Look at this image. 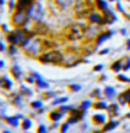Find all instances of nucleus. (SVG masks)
I'll use <instances>...</instances> for the list:
<instances>
[{
	"label": "nucleus",
	"instance_id": "obj_6",
	"mask_svg": "<svg viewBox=\"0 0 130 133\" xmlns=\"http://www.w3.org/2000/svg\"><path fill=\"white\" fill-rule=\"evenodd\" d=\"M50 116H52V119H53V121H57L60 116H62V115H60V114H52Z\"/></svg>",
	"mask_w": 130,
	"mask_h": 133
},
{
	"label": "nucleus",
	"instance_id": "obj_10",
	"mask_svg": "<svg viewBox=\"0 0 130 133\" xmlns=\"http://www.w3.org/2000/svg\"><path fill=\"white\" fill-rule=\"evenodd\" d=\"M95 107H97V108H106V105H105V104H102V102H101V104H97Z\"/></svg>",
	"mask_w": 130,
	"mask_h": 133
},
{
	"label": "nucleus",
	"instance_id": "obj_1",
	"mask_svg": "<svg viewBox=\"0 0 130 133\" xmlns=\"http://www.w3.org/2000/svg\"><path fill=\"white\" fill-rule=\"evenodd\" d=\"M60 59H62V56H60L59 52H49L41 57L42 62H59Z\"/></svg>",
	"mask_w": 130,
	"mask_h": 133
},
{
	"label": "nucleus",
	"instance_id": "obj_2",
	"mask_svg": "<svg viewBox=\"0 0 130 133\" xmlns=\"http://www.w3.org/2000/svg\"><path fill=\"white\" fill-rule=\"evenodd\" d=\"M24 39H25V35L23 32H16L13 37H10V41L16 42V44H24Z\"/></svg>",
	"mask_w": 130,
	"mask_h": 133
},
{
	"label": "nucleus",
	"instance_id": "obj_14",
	"mask_svg": "<svg viewBox=\"0 0 130 133\" xmlns=\"http://www.w3.org/2000/svg\"><path fill=\"white\" fill-rule=\"evenodd\" d=\"M4 133H9V132H4Z\"/></svg>",
	"mask_w": 130,
	"mask_h": 133
},
{
	"label": "nucleus",
	"instance_id": "obj_12",
	"mask_svg": "<svg viewBox=\"0 0 130 133\" xmlns=\"http://www.w3.org/2000/svg\"><path fill=\"white\" fill-rule=\"evenodd\" d=\"M39 133H45V128H43V126L39 129Z\"/></svg>",
	"mask_w": 130,
	"mask_h": 133
},
{
	"label": "nucleus",
	"instance_id": "obj_8",
	"mask_svg": "<svg viewBox=\"0 0 130 133\" xmlns=\"http://www.w3.org/2000/svg\"><path fill=\"white\" fill-rule=\"evenodd\" d=\"M10 123H11V125H16V126H17V125H18V122H17V119H14V118H10Z\"/></svg>",
	"mask_w": 130,
	"mask_h": 133
},
{
	"label": "nucleus",
	"instance_id": "obj_3",
	"mask_svg": "<svg viewBox=\"0 0 130 133\" xmlns=\"http://www.w3.org/2000/svg\"><path fill=\"white\" fill-rule=\"evenodd\" d=\"M94 121H95L97 123H104V122H105V116H102V115H95V116H94Z\"/></svg>",
	"mask_w": 130,
	"mask_h": 133
},
{
	"label": "nucleus",
	"instance_id": "obj_7",
	"mask_svg": "<svg viewBox=\"0 0 130 133\" xmlns=\"http://www.w3.org/2000/svg\"><path fill=\"white\" fill-rule=\"evenodd\" d=\"M31 126V121H25L24 122V129H30Z\"/></svg>",
	"mask_w": 130,
	"mask_h": 133
},
{
	"label": "nucleus",
	"instance_id": "obj_5",
	"mask_svg": "<svg viewBox=\"0 0 130 133\" xmlns=\"http://www.w3.org/2000/svg\"><path fill=\"white\" fill-rule=\"evenodd\" d=\"M116 125H118V122H111L109 125H106V126H105V129H104V130H111V129H113Z\"/></svg>",
	"mask_w": 130,
	"mask_h": 133
},
{
	"label": "nucleus",
	"instance_id": "obj_13",
	"mask_svg": "<svg viewBox=\"0 0 130 133\" xmlns=\"http://www.w3.org/2000/svg\"><path fill=\"white\" fill-rule=\"evenodd\" d=\"M129 48H130V41H129Z\"/></svg>",
	"mask_w": 130,
	"mask_h": 133
},
{
	"label": "nucleus",
	"instance_id": "obj_4",
	"mask_svg": "<svg viewBox=\"0 0 130 133\" xmlns=\"http://www.w3.org/2000/svg\"><path fill=\"white\" fill-rule=\"evenodd\" d=\"M24 18H25L24 14H18V17H16V18H14V23H16V24H21Z\"/></svg>",
	"mask_w": 130,
	"mask_h": 133
},
{
	"label": "nucleus",
	"instance_id": "obj_9",
	"mask_svg": "<svg viewBox=\"0 0 130 133\" xmlns=\"http://www.w3.org/2000/svg\"><path fill=\"white\" fill-rule=\"evenodd\" d=\"M106 94L109 95V97H111V95H113V90H112V88H108V90H106Z\"/></svg>",
	"mask_w": 130,
	"mask_h": 133
},
{
	"label": "nucleus",
	"instance_id": "obj_11",
	"mask_svg": "<svg viewBox=\"0 0 130 133\" xmlns=\"http://www.w3.org/2000/svg\"><path fill=\"white\" fill-rule=\"evenodd\" d=\"M41 105H42L41 102H34V104H32V107H35V108H39Z\"/></svg>",
	"mask_w": 130,
	"mask_h": 133
}]
</instances>
